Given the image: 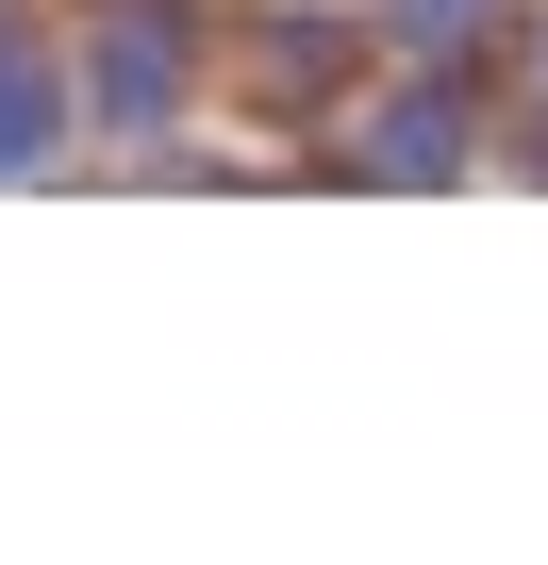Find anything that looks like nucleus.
<instances>
[{"label": "nucleus", "instance_id": "1", "mask_svg": "<svg viewBox=\"0 0 548 565\" xmlns=\"http://www.w3.org/2000/svg\"><path fill=\"white\" fill-rule=\"evenodd\" d=\"M166 84H183V18H166V0H133V34L100 51V117H150Z\"/></svg>", "mask_w": 548, "mask_h": 565}, {"label": "nucleus", "instance_id": "2", "mask_svg": "<svg viewBox=\"0 0 548 565\" xmlns=\"http://www.w3.org/2000/svg\"><path fill=\"white\" fill-rule=\"evenodd\" d=\"M51 134H67V117H51V67H34L18 18H0V167H51Z\"/></svg>", "mask_w": 548, "mask_h": 565}]
</instances>
